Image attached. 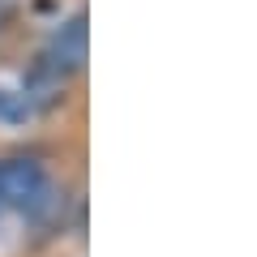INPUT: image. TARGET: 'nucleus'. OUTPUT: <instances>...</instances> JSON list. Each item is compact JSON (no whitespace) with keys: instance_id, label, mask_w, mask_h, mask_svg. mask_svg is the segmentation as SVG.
Listing matches in <instances>:
<instances>
[{"instance_id":"nucleus-2","label":"nucleus","mask_w":257,"mask_h":257,"mask_svg":"<svg viewBox=\"0 0 257 257\" xmlns=\"http://www.w3.org/2000/svg\"><path fill=\"white\" fill-rule=\"evenodd\" d=\"M47 64H52L56 73H73V69H82V64H86V18H82V13L69 18L60 30H56Z\"/></svg>"},{"instance_id":"nucleus-3","label":"nucleus","mask_w":257,"mask_h":257,"mask_svg":"<svg viewBox=\"0 0 257 257\" xmlns=\"http://www.w3.org/2000/svg\"><path fill=\"white\" fill-rule=\"evenodd\" d=\"M30 111V103H26V94H13V90H0V116H9V120H18V116H26Z\"/></svg>"},{"instance_id":"nucleus-4","label":"nucleus","mask_w":257,"mask_h":257,"mask_svg":"<svg viewBox=\"0 0 257 257\" xmlns=\"http://www.w3.org/2000/svg\"><path fill=\"white\" fill-rule=\"evenodd\" d=\"M5 22H9V5H5V0H0V26H5Z\"/></svg>"},{"instance_id":"nucleus-1","label":"nucleus","mask_w":257,"mask_h":257,"mask_svg":"<svg viewBox=\"0 0 257 257\" xmlns=\"http://www.w3.org/2000/svg\"><path fill=\"white\" fill-rule=\"evenodd\" d=\"M43 193H47L43 163H35V159H0V202L5 206L35 210Z\"/></svg>"}]
</instances>
